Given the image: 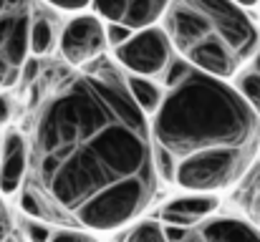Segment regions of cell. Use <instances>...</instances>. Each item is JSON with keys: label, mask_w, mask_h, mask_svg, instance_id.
Segmentation results:
<instances>
[{"label": "cell", "mask_w": 260, "mask_h": 242, "mask_svg": "<svg viewBox=\"0 0 260 242\" xmlns=\"http://www.w3.org/2000/svg\"><path fill=\"white\" fill-rule=\"evenodd\" d=\"M28 147L25 187L41 197L46 222L119 232L142 220L157 197L149 116L109 58L56 83L36 111Z\"/></svg>", "instance_id": "cell-1"}, {"label": "cell", "mask_w": 260, "mask_h": 242, "mask_svg": "<svg viewBox=\"0 0 260 242\" xmlns=\"http://www.w3.org/2000/svg\"><path fill=\"white\" fill-rule=\"evenodd\" d=\"M15 111H18V103H15L13 91H0V131L13 124Z\"/></svg>", "instance_id": "cell-17"}, {"label": "cell", "mask_w": 260, "mask_h": 242, "mask_svg": "<svg viewBox=\"0 0 260 242\" xmlns=\"http://www.w3.org/2000/svg\"><path fill=\"white\" fill-rule=\"evenodd\" d=\"M23 230H25L28 242H51V235H53V227H51L48 222H43V220H33V217H25Z\"/></svg>", "instance_id": "cell-16"}, {"label": "cell", "mask_w": 260, "mask_h": 242, "mask_svg": "<svg viewBox=\"0 0 260 242\" xmlns=\"http://www.w3.org/2000/svg\"><path fill=\"white\" fill-rule=\"evenodd\" d=\"M233 83H235V88L240 91V96L250 103V109L260 116V74L250 71V68H243V71L233 79Z\"/></svg>", "instance_id": "cell-14"}, {"label": "cell", "mask_w": 260, "mask_h": 242, "mask_svg": "<svg viewBox=\"0 0 260 242\" xmlns=\"http://www.w3.org/2000/svg\"><path fill=\"white\" fill-rule=\"evenodd\" d=\"M58 53L71 68H88L96 61L106 58L109 53L106 20L99 18L93 10L69 15V20L61 25Z\"/></svg>", "instance_id": "cell-6"}, {"label": "cell", "mask_w": 260, "mask_h": 242, "mask_svg": "<svg viewBox=\"0 0 260 242\" xmlns=\"http://www.w3.org/2000/svg\"><path fill=\"white\" fill-rule=\"evenodd\" d=\"M28 161H30L28 136L20 129L8 126L3 131V147H0V194L3 197H13L25 187Z\"/></svg>", "instance_id": "cell-9"}, {"label": "cell", "mask_w": 260, "mask_h": 242, "mask_svg": "<svg viewBox=\"0 0 260 242\" xmlns=\"http://www.w3.org/2000/svg\"><path fill=\"white\" fill-rule=\"evenodd\" d=\"M177 242H260V227L235 215H212Z\"/></svg>", "instance_id": "cell-10"}, {"label": "cell", "mask_w": 260, "mask_h": 242, "mask_svg": "<svg viewBox=\"0 0 260 242\" xmlns=\"http://www.w3.org/2000/svg\"><path fill=\"white\" fill-rule=\"evenodd\" d=\"M245 187H243V197L248 202V210L253 212V217L260 222V164H253L250 171L245 174Z\"/></svg>", "instance_id": "cell-15"}, {"label": "cell", "mask_w": 260, "mask_h": 242, "mask_svg": "<svg viewBox=\"0 0 260 242\" xmlns=\"http://www.w3.org/2000/svg\"><path fill=\"white\" fill-rule=\"evenodd\" d=\"M8 230H10V217H8L5 207L0 204V242L8 240Z\"/></svg>", "instance_id": "cell-21"}, {"label": "cell", "mask_w": 260, "mask_h": 242, "mask_svg": "<svg viewBox=\"0 0 260 242\" xmlns=\"http://www.w3.org/2000/svg\"><path fill=\"white\" fill-rule=\"evenodd\" d=\"M126 88H129L134 103L149 119L157 114V109L162 106L165 93H167V86L159 79H144V76H129V74H126Z\"/></svg>", "instance_id": "cell-12"}, {"label": "cell", "mask_w": 260, "mask_h": 242, "mask_svg": "<svg viewBox=\"0 0 260 242\" xmlns=\"http://www.w3.org/2000/svg\"><path fill=\"white\" fill-rule=\"evenodd\" d=\"M245 68H250V71H255V74H260V51L255 53V56H253V61H250V63L245 66Z\"/></svg>", "instance_id": "cell-22"}, {"label": "cell", "mask_w": 260, "mask_h": 242, "mask_svg": "<svg viewBox=\"0 0 260 242\" xmlns=\"http://www.w3.org/2000/svg\"><path fill=\"white\" fill-rule=\"evenodd\" d=\"M36 0H0V91H13L30 61L28 30Z\"/></svg>", "instance_id": "cell-4"}, {"label": "cell", "mask_w": 260, "mask_h": 242, "mask_svg": "<svg viewBox=\"0 0 260 242\" xmlns=\"http://www.w3.org/2000/svg\"><path fill=\"white\" fill-rule=\"evenodd\" d=\"M43 5L58 10V13H84V10H91V0H41Z\"/></svg>", "instance_id": "cell-18"}, {"label": "cell", "mask_w": 260, "mask_h": 242, "mask_svg": "<svg viewBox=\"0 0 260 242\" xmlns=\"http://www.w3.org/2000/svg\"><path fill=\"white\" fill-rule=\"evenodd\" d=\"M177 58L172 41L162 23L134 30L121 46L111 51V61L129 76L144 79H165L170 66Z\"/></svg>", "instance_id": "cell-5"}, {"label": "cell", "mask_w": 260, "mask_h": 242, "mask_svg": "<svg viewBox=\"0 0 260 242\" xmlns=\"http://www.w3.org/2000/svg\"><path fill=\"white\" fill-rule=\"evenodd\" d=\"M0 147H3V131H0Z\"/></svg>", "instance_id": "cell-24"}, {"label": "cell", "mask_w": 260, "mask_h": 242, "mask_svg": "<svg viewBox=\"0 0 260 242\" xmlns=\"http://www.w3.org/2000/svg\"><path fill=\"white\" fill-rule=\"evenodd\" d=\"M51 242H96L86 230H76V227H58L53 230Z\"/></svg>", "instance_id": "cell-19"}, {"label": "cell", "mask_w": 260, "mask_h": 242, "mask_svg": "<svg viewBox=\"0 0 260 242\" xmlns=\"http://www.w3.org/2000/svg\"><path fill=\"white\" fill-rule=\"evenodd\" d=\"M134 30L132 28H124V25H116V23H106V36H109V53L116 48V46H121L129 36H132Z\"/></svg>", "instance_id": "cell-20"}, {"label": "cell", "mask_w": 260, "mask_h": 242, "mask_svg": "<svg viewBox=\"0 0 260 242\" xmlns=\"http://www.w3.org/2000/svg\"><path fill=\"white\" fill-rule=\"evenodd\" d=\"M162 25L192 68L233 81L260 51V28L238 0H172Z\"/></svg>", "instance_id": "cell-3"}, {"label": "cell", "mask_w": 260, "mask_h": 242, "mask_svg": "<svg viewBox=\"0 0 260 242\" xmlns=\"http://www.w3.org/2000/svg\"><path fill=\"white\" fill-rule=\"evenodd\" d=\"M119 240L116 242H172L167 237V230L159 220L152 217H142L137 222H132L129 227L119 230Z\"/></svg>", "instance_id": "cell-13"}, {"label": "cell", "mask_w": 260, "mask_h": 242, "mask_svg": "<svg viewBox=\"0 0 260 242\" xmlns=\"http://www.w3.org/2000/svg\"><path fill=\"white\" fill-rule=\"evenodd\" d=\"M58 36H61V28L56 25V18L38 8L33 10V18H30V30H28V46H30V56L33 58H48L58 51Z\"/></svg>", "instance_id": "cell-11"}, {"label": "cell", "mask_w": 260, "mask_h": 242, "mask_svg": "<svg viewBox=\"0 0 260 242\" xmlns=\"http://www.w3.org/2000/svg\"><path fill=\"white\" fill-rule=\"evenodd\" d=\"M172 0H91V10L106 23L142 30L162 23Z\"/></svg>", "instance_id": "cell-7"}, {"label": "cell", "mask_w": 260, "mask_h": 242, "mask_svg": "<svg viewBox=\"0 0 260 242\" xmlns=\"http://www.w3.org/2000/svg\"><path fill=\"white\" fill-rule=\"evenodd\" d=\"M220 210V194L210 192H182L172 199H167L159 210V222L165 227L177 230H192L200 222L210 220Z\"/></svg>", "instance_id": "cell-8"}, {"label": "cell", "mask_w": 260, "mask_h": 242, "mask_svg": "<svg viewBox=\"0 0 260 242\" xmlns=\"http://www.w3.org/2000/svg\"><path fill=\"white\" fill-rule=\"evenodd\" d=\"M240 5H245V8H253V5H258L260 0H238Z\"/></svg>", "instance_id": "cell-23"}, {"label": "cell", "mask_w": 260, "mask_h": 242, "mask_svg": "<svg viewBox=\"0 0 260 242\" xmlns=\"http://www.w3.org/2000/svg\"><path fill=\"white\" fill-rule=\"evenodd\" d=\"M149 119L159 179L182 192L220 194L245 179L260 152V116L233 81L192 68L179 56Z\"/></svg>", "instance_id": "cell-2"}]
</instances>
